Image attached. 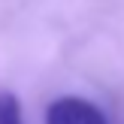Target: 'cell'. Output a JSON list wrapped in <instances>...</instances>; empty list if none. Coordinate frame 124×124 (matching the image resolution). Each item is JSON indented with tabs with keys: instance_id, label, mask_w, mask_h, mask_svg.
Returning <instances> with one entry per match:
<instances>
[{
	"instance_id": "1",
	"label": "cell",
	"mask_w": 124,
	"mask_h": 124,
	"mask_svg": "<svg viewBox=\"0 0 124 124\" xmlns=\"http://www.w3.org/2000/svg\"><path fill=\"white\" fill-rule=\"evenodd\" d=\"M46 124H106V115L82 97H58L46 109Z\"/></svg>"
},
{
	"instance_id": "2",
	"label": "cell",
	"mask_w": 124,
	"mask_h": 124,
	"mask_svg": "<svg viewBox=\"0 0 124 124\" xmlns=\"http://www.w3.org/2000/svg\"><path fill=\"white\" fill-rule=\"evenodd\" d=\"M0 124H24L21 121V103L9 91H0Z\"/></svg>"
}]
</instances>
